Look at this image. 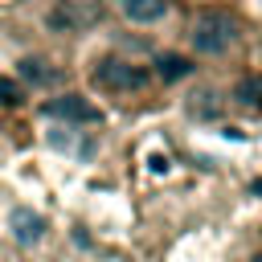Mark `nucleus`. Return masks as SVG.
<instances>
[{"label": "nucleus", "mask_w": 262, "mask_h": 262, "mask_svg": "<svg viewBox=\"0 0 262 262\" xmlns=\"http://www.w3.org/2000/svg\"><path fill=\"white\" fill-rule=\"evenodd\" d=\"M242 41V25L225 8H201L188 20V45L196 57H229Z\"/></svg>", "instance_id": "nucleus-1"}, {"label": "nucleus", "mask_w": 262, "mask_h": 262, "mask_svg": "<svg viewBox=\"0 0 262 262\" xmlns=\"http://www.w3.org/2000/svg\"><path fill=\"white\" fill-rule=\"evenodd\" d=\"M90 78H94V86L106 90V94H131V90H143V86L151 82V74H147L143 66L127 61V57H102V61H94Z\"/></svg>", "instance_id": "nucleus-2"}, {"label": "nucleus", "mask_w": 262, "mask_h": 262, "mask_svg": "<svg viewBox=\"0 0 262 262\" xmlns=\"http://www.w3.org/2000/svg\"><path fill=\"white\" fill-rule=\"evenodd\" d=\"M98 16H102L98 4H57V8H49V25L57 33H86Z\"/></svg>", "instance_id": "nucleus-3"}, {"label": "nucleus", "mask_w": 262, "mask_h": 262, "mask_svg": "<svg viewBox=\"0 0 262 262\" xmlns=\"http://www.w3.org/2000/svg\"><path fill=\"white\" fill-rule=\"evenodd\" d=\"M45 111H49L53 119H74V123H98V106H94V102H86L82 94H61V98L45 102Z\"/></svg>", "instance_id": "nucleus-4"}, {"label": "nucleus", "mask_w": 262, "mask_h": 262, "mask_svg": "<svg viewBox=\"0 0 262 262\" xmlns=\"http://www.w3.org/2000/svg\"><path fill=\"white\" fill-rule=\"evenodd\" d=\"M119 16L123 20H131V25H160V20H168L172 16V8L168 4H143V0H123L119 4Z\"/></svg>", "instance_id": "nucleus-5"}, {"label": "nucleus", "mask_w": 262, "mask_h": 262, "mask_svg": "<svg viewBox=\"0 0 262 262\" xmlns=\"http://www.w3.org/2000/svg\"><path fill=\"white\" fill-rule=\"evenodd\" d=\"M12 237H16L20 246L41 242V237H45V217L33 213V209H16V213H12Z\"/></svg>", "instance_id": "nucleus-6"}, {"label": "nucleus", "mask_w": 262, "mask_h": 262, "mask_svg": "<svg viewBox=\"0 0 262 262\" xmlns=\"http://www.w3.org/2000/svg\"><path fill=\"white\" fill-rule=\"evenodd\" d=\"M156 66H160V78H168V82H172V78H184V74L192 70V66H188L184 57H176V53H168V57H160Z\"/></svg>", "instance_id": "nucleus-7"}, {"label": "nucleus", "mask_w": 262, "mask_h": 262, "mask_svg": "<svg viewBox=\"0 0 262 262\" xmlns=\"http://www.w3.org/2000/svg\"><path fill=\"white\" fill-rule=\"evenodd\" d=\"M233 94H237L242 102H262V78H250V82H242Z\"/></svg>", "instance_id": "nucleus-8"}, {"label": "nucleus", "mask_w": 262, "mask_h": 262, "mask_svg": "<svg viewBox=\"0 0 262 262\" xmlns=\"http://www.w3.org/2000/svg\"><path fill=\"white\" fill-rule=\"evenodd\" d=\"M16 98H20V90L12 82H0V102H16Z\"/></svg>", "instance_id": "nucleus-9"}, {"label": "nucleus", "mask_w": 262, "mask_h": 262, "mask_svg": "<svg viewBox=\"0 0 262 262\" xmlns=\"http://www.w3.org/2000/svg\"><path fill=\"white\" fill-rule=\"evenodd\" d=\"M258 262H262V258H258Z\"/></svg>", "instance_id": "nucleus-10"}]
</instances>
